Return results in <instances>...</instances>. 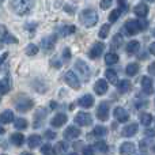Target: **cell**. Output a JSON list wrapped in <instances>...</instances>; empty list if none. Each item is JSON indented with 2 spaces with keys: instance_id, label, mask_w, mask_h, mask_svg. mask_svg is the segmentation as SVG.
<instances>
[{
  "instance_id": "obj_12",
  "label": "cell",
  "mask_w": 155,
  "mask_h": 155,
  "mask_svg": "<svg viewBox=\"0 0 155 155\" xmlns=\"http://www.w3.org/2000/svg\"><path fill=\"white\" fill-rule=\"evenodd\" d=\"M105 49V45L102 42H95L93 45V48H91L90 53H88V56L91 57V59H98L99 56L102 54V52H104Z\"/></svg>"
},
{
  "instance_id": "obj_39",
  "label": "cell",
  "mask_w": 155,
  "mask_h": 155,
  "mask_svg": "<svg viewBox=\"0 0 155 155\" xmlns=\"http://www.w3.org/2000/svg\"><path fill=\"white\" fill-rule=\"evenodd\" d=\"M41 153L44 155H54V150L51 144H45L41 147Z\"/></svg>"
},
{
  "instance_id": "obj_56",
  "label": "cell",
  "mask_w": 155,
  "mask_h": 155,
  "mask_svg": "<svg viewBox=\"0 0 155 155\" xmlns=\"http://www.w3.org/2000/svg\"><path fill=\"white\" fill-rule=\"evenodd\" d=\"M153 150H154V153H155V146H154V148H153Z\"/></svg>"
},
{
  "instance_id": "obj_16",
  "label": "cell",
  "mask_w": 155,
  "mask_h": 155,
  "mask_svg": "<svg viewBox=\"0 0 155 155\" xmlns=\"http://www.w3.org/2000/svg\"><path fill=\"white\" fill-rule=\"evenodd\" d=\"M78 136H80V129L78 128V127H68L67 129L64 131V137L65 139H70V140H72V139H76Z\"/></svg>"
},
{
  "instance_id": "obj_27",
  "label": "cell",
  "mask_w": 155,
  "mask_h": 155,
  "mask_svg": "<svg viewBox=\"0 0 155 155\" xmlns=\"http://www.w3.org/2000/svg\"><path fill=\"white\" fill-rule=\"evenodd\" d=\"M131 82L129 80H120V82L117 83V88L120 90V93H128L129 90H131Z\"/></svg>"
},
{
  "instance_id": "obj_48",
  "label": "cell",
  "mask_w": 155,
  "mask_h": 155,
  "mask_svg": "<svg viewBox=\"0 0 155 155\" xmlns=\"http://www.w3.org/2000/svg\"><path fill=\"white\" fill-rule=\"evenodd\" d=\"M63 56H64V59H70V57H71L70 49H64V53H63Z\"/></svg>"
},
{
  "instance_id": "obj_32",
  "label": "cell",
  "mask_w": 155,
  "mask_h": 155,
  "mask_svg": "<svg viewBox=\"0 0 155 155\" xmlns=\"http://www.w3.org/2000/svg\"><path fill=\"white\" fill-rule=\"evenodd\" d=\"M151 121H153V116H151L150 113H142V114H140V123H142L143 125L148 127L151 124Z\"/></svg>"
},
{
  "instance_id": "obj_21",
  "label": "cell",
  "mask_w": 155,
  "mask_h": 155,
  "mask_svg": "<svg viewBox=\"0 0 155 155\" xmlns=\"http://www.w3.org/2000/svg\"><path fill=\"white\" fill-rule=\"evenodd\" d=\"M12 121H14L12 110H4V112H2V114H0V123L8 124V123H12Z\"/></svg>"
},
{
  "instance_id": "obj_59",
  "label": "cell",
  "mask_w": 155,
  "mask_h": 155,
  "mask_svg": "<svg viewBox=\"0 0 155 155\" xmlns=\"http://www.w3.org/2000/svg\"><path fill=\"white\" fill-rule=\"evenodd\" d=\"M2 155H5V154H2Z\"/></svg>"
},
{
  "instance_id": "obj_57",
  "label": "cell",
  "mask_w": 155,
  "mask_h": 155,
  "mask_svg": "<svg viewBox=\"0 0 155 155\" xmlns=\"http://www.w3.org/2000/svg\"><path fill=\"white\" fill-rule=\"evenodd\" d=\"M154 37H155V30H154Z\"/></svg>"
},
{
  "instance_id": "obj_20",
  "label": "cell",
  "mask_w": 155,
  "mask_h": 155,
  "mask_svg": "<svg viewBox=\"0 0 155 155\" xmlns=\"http://www.w3.org/2000/svg\"><path fill=\"white\" fill-rule=\"evenodd\" d=\"M134 12L136 14L139 18H144V16H147V14H148V7L144 4V3H139L137 5H135Z\"/></svg>"
},
{
  "instance_id": "obj_40",
  "label": "cell",
  "mask_w": 155,
  "mask_h": 155,
  "mask_svg": "<svg viewBox=\"0 0 155 155\" xmlns=\"http://www.w3.org/2000/svg\"><path fill=\"white\" fill-rule=\"evenodd\" d=\"M109 31H110V26L109 25H104L101 27V30H99V38H106Z\"/></svg>"
},
{
  "instance_id": "obj_2",
  "label": "cell",
  "mask_w": 155,
  "mask_h": 155,
  "mask_svg": "<svg viewBox=\"0 0 155 155\" xmlns=\"http://www.w3.org/2000/svg\"><path fill=\"white\" fill-rule=\"evenodd\" d=\"M11 7L18 15H26L33 7V0H11Z\"/></svg>"
},
{
  "instance_id": "obj_29",
  "label": "cell",
  "mask_w": 155,
  "mask_h": 155,
  "mask_svg": "<svg viewBox=\"0 0 155 155\" xmlns=\"http://www.w3.org/2000/svg\"><path fill=\"white\" fill-rule=\"evenodd\" d=\"M75 30H76V27L75 26H64V27H61L60 29V31H59V34L60 35H63V37H67V35H70V34H72V33H75Z\"/></svg>"
},
{
  "instance_id": "obj_55",
  "label": "cell",
  "mask_w": 155,
  "mask_h": 155,
  "mask_svg": "<svg viewBox=\"0 0 155 155\" xmlns=\"http://www.w3.org/2000/svg\"><path fill=\"white\" fill-rule=\"evenodd\" d=\"M67 155H78L76 153H71V154H67Z\"/></svg>"
},
{
  "instance_id": "obj_1",
  "label": "cell",
  "mask_w": 155,
  "mask_h": 155,
  "mask_svg": "<svg viewBox=\"0 0 155 155\" xmlns=\"http://www.w3.org/2000/svg\"><path fill=\"white\" fill-rule=\"evenodd\" d=\"M79 21L84 27H93V26H95V23L98 22V14L94 10L88 8V10H84L80 12Z\"/></svg>"
},
{
  "instance_id": "obj_28",
  "label": "cell",
  "mask_w": 155,
  "mask_h": 155,
  "mask_svg": "<svg viewBox=\"0 0 155 155\" xmlns=\"http://www.w3.org/2000/svg\"><path fill=\"white\" fill-rule=\"evenodd\" d=\"M45 118V109H38V112L35 113V121H34V128L41 127V121Z\"/></svg>"
},
{
  "instance_id": "obj_35",
  "label": "cell",
  "mask_w": 155,
  "mask_h": 155,
  "mask_svg": "<svg viewBox=\"0 0 155 155\" xmlns=\"http://www.w3.org/2000/svg\"><path fill=\"white\" fill-rule=\"evenodd\" d=\"M38 53V46L34 45V44H29L26 46V54L27 56H35Z\"/></svg>"
},
{
  "instance_id": "obj_14",
  "label": "cell",
  "mask_w": 155,
  "mask_h": 155,
  "mask_svg": "<svg viewBox=\"0 0 155 155\" xmlns=\"http://www.w3.org/2000/svg\"><path fill=\"white\" fill-rule=\"evenodd\" d=\"M67 116L64 114V113H59V114H56L53 118H52L51 121V125L54 127V128H60L61 125H64L65 123H67Z\"/></svg>"
},
{
  "instance_id": "obj_42",
  "label": "cell",
  "mask_w": 155,
  "mask_h": 155,
  "mask_svg": "<svg viewBox=\"0 0 155 155\" xmlns=\"http://www.w3.org/2000/svg\"><path fill=\"white\" fill-rule=\"evenodd\" d=\"M112 2H113V0H101L99 7H101L102 10H106V8H109L110 5H112Z\"/></svg>"
},
{
  "instance_id": "obj_11",
  "label": "cell",
  "mask_w": 155,
  "mask_h": 155,
  "mask_svg": "<svg viewBox=\"0 0 155 155\" xmlns=\"http://www.w3.org/2000/svg\"><path fill=\"white\" fill-rule=\"evenodd\" d=\"M107 82L105 79H98L95 82V84H94V91H95L98 95H104L105 93L107 91Z\"/></svg>"
},
{
  "instance_id": "obj_4",
  "label": "cell",
  "mask_w": 155,
  "mask_h": 155,
  "mask_svg": "<svg viewBox=\"0 0 155 155\" xmlns=\"http://www.w3.org/2000/svg\"><path fill=\"white\" fill-rule=\"evenodd\" d=\"M16 42H18V40L7 31L5 26L0 25V46H2V44H16Z\"/></svg>"
},
{
  "instance_id": "obj_54",
  "label": "cell",
  "mask_w": 155,
  "mask_h": 155,
  "mask_svg": "<svg viewBox=\"0 0 155 155\" xmlns=\"http://www.w3.org/2000/svg\"><path fill=\"white\" fill-rule=\"evenodd\" d=\"M21 155H33V154H30V153H22Z\"/></svg>"
},
{
  "instance_id": "obj_26",
  "label": "cell",
  "mask_w": 155,
  "mask_h": 155,
  "mask_svg": "<svg viewBox=\"0 0 155 155\" xmlns=\"http://www.w3.org/2000/svg\"><path fill=\"white\" fill-rule=\"evenodd\" d=\"M139 72V64L136 63H132V64H128L125 68V74L128 76H135L136 74Z\"/></svg>"
},
{
  "instance_id": "obj_6",
  "label": "cell",
  "mask_w": 155,
  "mask_h": 155,
  "mask_svg": "<svg viewBox=\"0 0 155 155\" xmlns=\"http://www.w3.org/2000/svg\"><path fill=\"white\" fill-rule=\"evenodd\" d=\"M64 80H65V83H67L70 87L75 88V90H78V88L80 87L79 78L76 76V74L74 72V71H68V72L64 75Z\"/></svg>"
},
{
  "instance_id": "obj_46",
  "label": "cell",
  "mask_w": 155,
  "mask_h": 155,
  "mask_svg": "<svg viewBox=\"0 0 155 155\" xmlns=\"http://www.w3.org/2000/svg\"><path fill=\"white\" fill-rule=\"evenodd\" d=\"M146 135H147L148 137H154L155 136V131L154 129H146Z\"/></svg>"
},
{
  "instance_id": "obj_18",
  "label": "cell",
  "mask_w": 155,
  "mask_h": 155,
  "mask_svg": "<svg viewBox=\"0 0 155 155\" xmlns=\"http://www.w3.org/2000/svg\"><path fill=\"white\" fill-rule=\"evenodd\" d=\"M54 44H56V35H51V37L44 38L41 45H42V48L48 52V51H52V49L54 48Z\"/></svg>"
},
{
  "instance_id": "obj_19",
  "label": "cell",
  "mask_w": 155,
  "mask_h": 155,
  "mask_svg": "<svg viewBox=\"0 0 155 155\" xmlns=\"http://www.w3.org/2000/svg\"><path fill=\"white\" fill-rule=\"evenodd\" d=\"M78 104H79L82 107H84V109H88V107H91L94 105V98L90 95V94H86V95H83L82 98L78 101Z\"/></svg>"
},
{
  "instance_id": "obj_58",
  "label": "cell",
  "mask_w": 155,
  "mask_h": 155,
  "mask_svg": "<svg viewBox=\"0 0 155 155\" xmlns=\"http://www.w3.org/2000/svg\"><path fill=\"white\" fill-rule=\"evenodd\" d=\"M2 2H3V0H0V3H2Z\"/></svg>"
},
{
  "instance_id": "obj_8",
  "label": "cell",
  "mask_w": 155,
  "mask_h": 155,
  "mask_svg": "<svg viewBox=\"0 0 155 155\" xmlns=\"http://www.w3.org/2000/svg\"><path fill=\"white\" fill-rule=\"evenodd\" d=\"M33 105H34V102H33V99H30V98H22V99H19V101L15 102L16 110H19V112H22V113L30 110L33 107Z\"/></svg>"
},
{
  "instance_id": "obj_36",
  "label": "cell",
  "mask_w": 155,
  "mask_h": 155,
  "mask_svg": "<svg viewBox=\"0 0 155 155\" xmlns=\"http://www.w3.org/2000/svg\"><path fill=\"white\" fill-rule=\"evenodd\" d=\"M10 91V83L7 80L2 79L0 80V94H7Z\"/></svg>"
},
{
  "instance_id": "obj_5",
  "label": "cell",
  "mask_w": 155,
  "mask_h": 155,
  "mask_svg": "<svg viewBox=\"0 0 155 155\" xmlns=\"http://www.w3.org/2000/svg\"><path fill=\"white\" fill-rule=\"evenodd\" d=\"M75 70L80 74L82 79H84V80L90 79V68H88V65L83 60H78L75 63Z\"/></svg>"
},
{
  "instance_id": "obj_24",
  "label": "cell",
  "mask_w": 155,
  "mask_h": 155,
  "mask_svg": "<svg viewBox=\"0 0 155 155\" xmlns=\"http://www.w3.org/2000/svg\"><path fill=\"white\" fill-rule=\"evenodd\" d=\"M10 140H11V143L12 144H15V146H22L25 143V136L22 134H12L11 135V137H10Z\"/></svg>"
},
{
  "instance_id": "obj_34",
  "label": "cell",
  "mask_w": 155,
  "mask_h": 155,
  "mask_svg": "<svg viewBox=\"0 0 155 155\" xmlns=\"http://www.w3.org/2000/svg\"><path fill=\"white\" fill-rule=\"evenodd\" d=\"M67 148H68L67 143H65V142H59L56 146H54L53 150H54V154H63L65 150H67Z\"/></svg>"
},
{
  "instance_id": "obj_45",
  "label": "cell",
  "mask_w": 155,
  "mask_h": 155,
  "mask_svg": "<svg viewBox=\"0 0 155 155\" xmlns=\"http://www.w3.org/2000/svg\"><path fill=\"white\" fill-rule=\"evenodd\" d=\"M45 137H46V139H49V140H53L54 137H56V134H54V132H52V131H46L45 132Z\"/></svg>"
},
{
  "instance_id": "obj_30",
  "label": "cell",
  "mask_w": 155,
  "mask_h": 155,
  "mask_svg": "<svg viewBox=\"0 0 155 155\" xmlns=\"http://www.w3.org/2000/svg\"><path fill=\"white\" fill-rule=\"evenodd\" d=\"M106 134H107V129L105 128V127H102V125H97L95 128H94V131H93V135L94 136H97V137L106 136Z\"/></svg>"
},
{
  "instance_id": "obj_17",
  "label": "cell",
  "mask_w": 155,
  "mask_h": 155,
  "mask_svg": "<svg viewBox=\"0 0 155 155\" xmlns=\"http://www.w3.org/2000/svg\"><path fill=\"white\" fill-rule=\"evenodd\" d=\"M135 151H136V147H135V144H134V143H131V142L123 143V144H121V147H120L121 155H132Z\"/></svg>"
},
{
  "instance_id": "obj_37",
  "label": "cell",
  "mask_w": 155,
  "mask_h": 155,
  "mask_svg": "<svg viewBox=\"0 0 155 155\" xmlns=\"http://www.w3.org/2000/svg\"><path fill=\"white\" fill-rule=\"evenodd\" d=\"M121 44H123V37L120 34H116L112 40V48L113 49L118 48V46H121Z\"/></svg>"
},
{
  "instance_id": "obj_15",
  "label": "cell",
  "mask_w": 155,
  "mask_h": 155,
  "mask_svg": "<svg viewBox=\"0 0 155 155\" xmlns=\"http://www.w3.org/2000/svg\"><path fill=\"white\" fill-rule=\"evenodd\" d=\"M137 129H139L137 124L132 123V124H129V125L124 127V129H123V132H121V134H123L124 137H131V136H135V135H136Z\"/></svg>"
},
{
  "instance_id": "obj_3",
  "label": "cell",
  "mask_w": 155,
  "mask_h": 155,
  "mask_svg": "<svg viewBox=\"0 0 155 155\" xmlns=\"http://www.w3.org/2000/svg\"><path fill=\"white\" fill-rule=\"evenodd\" d=\"M146 26H147V22L144 21H128L124 27H125L127 33L129 35H134L139 31H143L146 29Z\"/></svg>"
},
{
  "instance_id": "obj_43",
  "label": "cell",
  "mask_w": 155,
  "mask_h": 155,
  "mask_svg": "<svg viewBox=\"0 0 155 155\" xmlns=\"http://www.w3.org/2000/svg\"><path fill=\"white\" fill-rule=\"evenodd\" d=\"M83 155H94V150H93V147L87 146V147L83 148Z\"/></svg>"
},
{
  "instance_id": "obj_22",
  "label": "cell",
  "mask_w": 155,
  "mask_h": 155,
  "mask_svg": "<svg viewBox=\"0 0 155 155\" xmlns=\"http://www.w3.org/2000/svg\"><path fill=\"white\" fill-rule=\"evenodd\" d=\"M42 142V137L38 136V135H31V136L27 139V144H29L30 148H37L38 146Z\"/></svg>"
},
{
  "instance_id": "obj_7",
  "label": "cell",
  "mask_w": 155,
  "mask_h": 155,
  "mask_svg": "<svg viewBox=\"0 0 155 155\" xmlns=\"http://www.w3.org/2000/svg\"><path fill=\"white\" fill-rule=\"evenodd\" d=\"M75 123L78 125H82V127H88L91 125V123H93V118H91V116L88 114V113L86 112H79L78 114L75 116Z\"/></svg>"
},
{
  "instance_id": "obj_33",
  "label": "cell",
  "mask_w": 155,
  "mask_h": 155,
  "mask_svg": "<svg viewBox=\"0 0 155 155\" xmlns=\"http://www.w3.org/2000/svg\"><path fill=\"white\" fill-rule=\"evenodd\" d=\"M14 125L16 129H26L27 128V120L26 118H16L14 121Z\"/></svg>"
},
{
  "instance_id": "obj_23",
  "label": "cell",
  "mask_w": 155,
  "mask_h": 155,
  "mask_svg": "<svg viewBox=\"0 0 155 155\" xmlns=\"http://www.w3.org/2000/svg\"><path fill=\"white\" fill-rule=\"evenodd\" d=\"M105 76H106L107 82H110L112 84H117L118 83V76L114 70H106L105 71Z\"/></svg>"
},
{
  "instance_id": "obj_50",
  "label": "cell",
  "mask_w": 155,
  "mask_h": 155,
  "mask_svg": "<svg viewBox=\"0 0 155 155\" xmlns=\"http://www.w3.org/2000/svg\"><path fill=\"white\" fill-rule=\"evenodd\" d=\"M150 53L155 56V42H153V44L150 45Z\"/></svg>"
},
{
  "instance_id": "obj_51",
  "label": "cell",
  "mask_w": 155,
  "mask_h": 155,
  "mask_svg": "<svg viewBox=\"0 0 155 155\" xmlns=\"http://www.w3.org/2000/svg\"><path fill=\"white\" fill-rule=\"evenodd\" d=\"M7 59V53H4V54H2V56H0V64H3V63H4V60Z\"/></svg>"
},
{
  "instance_id": "obj_53",
  "label": "cell",
  "mask_w": 155,
  "mask_h": 155,
  "mask_svg": "<svg viewBox=\"0 0 155 155\" xmlns=\"http://www.w3.org/2000/svg\"><path fill=\"white\" fill-rule=\"evenodd\" d=\"M2 134H4V128H3V127L0 125V135H2Z\"/></svg>"
},
{
  "instance_id": "obj_31",
  "label": "cell",
  "mask_w": 155,
  "mask_h": 155,
  "mask_svg": "<svg viewBox=\"0 0 155 155\" xmlns=\"http://www.w3.org/2000/svg\"><path fill=\"white\" fill-rule=\"evenodd\" d=\"M117 61H118V56L116 53H106V56H105V63H106L107 65H113Z\"/></svg>"
},
{
  "instance_id": "obj_52",
  "label": "cell",
  "mask_w": 155,
  "mask_h": 155,
  "mask_svg": "<svg viewBox=\"0 0 155 155\" xmlns=\"http://www.w3.org/2000/svg\"><path fill=\"white\" fill-rule=\"evenodd\" d=\"M51 107H52V109H54V107H56V102L52 101V102H51Z\"/></svg>"
},
{
  "instance_id": "obj_13",
  "label": "cell",
  "mask_w": 155,
  "mask_h": 155,
  "mask_svg": "<svg viewBox=\"0 0 155 155\" xmlns=\"http://www.w3.org/2000/svg\"><path fill=\"white\" fill-rule=\"evenodd\" d=\"M114 117H116V120L117 121H120V123H127L128 121V118H129V114H128V112H127L124 107H116L114 109Z\"/></svg>"
},
{
  "instance_id": "obj_41",
  "label": "cell",
  "mask_w": 155,
  "mask_h": 155,
  "mask_svg": "<svg viewBox=\"0 0 155 155\" xmlns=\"http://www.w3.org/2000/svg\"><path fill=\"white\" fill-rule=\"evenodd\" d=\"M120 15H121V10H113L109 15V22H112V23L116 22L118 18H120Z\"/></svg>"
},
{
  "instance_id": "obj_38",
  "label": "cell",
  "mask_w": 155,
  "mask_h": 155,
  "mask_svg": "<svg viewBox=\"0 0 155 155\" xmlns=\"http://www.w3.org/2000/svg\"><path fill=\"white\" fill-rule=\"evenodd\" d=\"M95 148L98 151H101V153H107V144H106V142H104V140H99V142H97L95 143Z\"/></svg>"
},
{
  "instance_id": "obj_44",
  "label": "cell",
  "mask_w": 155,
  "mask_h": 155,
  "mask_svg": "<svg viewBox=\"0 0 155 155\" xmlns=\"http://www.w3.org/2000/svg\"><path fill=\"white\" fill-rule=\"evenodd\" d=\"M51 64L53 65V67H56V68L61 67V61H59V60H57V57H53V59L51 60Z\"/></svg>"
},
{
  "instance_id": "obj_10",
  "label": "cell",
  "mask_w": 155,
  "mask_h": 155,
  "mask_svg": "<svg viewBox=\"0 0 155 155\" xmlns=\"http://www.w3.org/2000/svg\"><path fill=\"white\" fill-rule=\"evenodd\" d=\"M142 88H143V93L147 94V95H151V94L154 93L153 80H151L148 76H143L142 78Z\"/></svg>"
},
{
  "instance_id": "obj_9",
  "label": "cell",
  "mask_w": 155,
  "mask_h": 155,
  "mask_svg": "<svg viewBox=\"0 0 155 155\" xmlns=\"http://www.w3.org/2000/svg\"><path fill=\"white\" fill-rule=\"evenodd\" d=\"M97 117L101 121H106L109 117V104L107 102H101L97 109Z\"/></svg>"
},
{
  "instance_id": "obj_47",
  "label": "cell",
  "mask_w": 155,
  "mask_h": 155,
  "mask_svg": "<svg viewBox=\"0 0 155 155\" xmlns=\"http://www.w3.org/2000/svg\"><path fill=\"white\" fill-rule=\"evenodd\" d=\"M148 71H150L151 75H154V76H155V63H153V64L148 65Z\"/></svg>"
},
{
  "instance_id": "obj_49",
  "label": "cell",
  "mask_w": 155,
  "mask_h": 155,
  "mask_svg": "<svg viewBox=\"0 0 155 155\" xmlns=\"http://www.w3.org/2000/svg\"><path fill=\"white\" fill-rule=\"evenodd\" d=\"M117 3L121 5V8H123V10H125V8H127V5H125V0H117Z\"/></svg>"
},
{
  "instance_id": "obj_25",
  "label": "cell",
  "mask_w": 155,
  "mask_h": 155,
  "mask_svg": "<svg viewBox=\"0 0 155 155\" xmlns=\"http://www.w3.org/2000/svg\"><path fill=\"white\" fill-rule=\"evenodd\" d=\"M139 49H140V44L137 42V41H131V42H128L125 51H127V53L134 54V53H136Z\"/></svg>"
}]
</instances>
